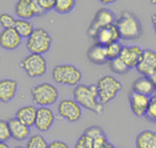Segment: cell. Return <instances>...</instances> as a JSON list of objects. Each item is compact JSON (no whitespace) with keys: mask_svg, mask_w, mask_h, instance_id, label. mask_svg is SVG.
Masks as SVG:
<instances>
[{"mask_svg":"<svg viewBox=\"0 0 156 148\" xmlns=\"http://www.w3.org/2000/svg\"><path fill=\"white\" fill-rule=\"evenodd\" d=\"M58 90L50 82H42L31 89V97L34 104L41 106H50L58 99Z\"/></svg>","mask_w":156,"mask_h":148,"instance_id":"8992f818","label":"cell"},{"mask_svg":"<svg viewBox=\"0 0 156 148\" xmlns=\"http://www.w3.org/2000/svg\"><path fill=\"white\" fill-rule=\"evenodd\" d=\"M22 38L15 28L2 29L0 34V46L2 49L12 51L18 49L22 44Z\"/></svg>","mask_w":156,"mask_h":148,"instance_id":"2e32d148","label":"cell"},{"mask_svg":"<svg viewBox=\"0 0 156 148\" xmlns=\"http://www.w3.org/2000/svg\"><path fill=\"white\" fill-rule=\"evenodd\" d=\"M144 50L145 49H143L138 45H126L123 48L120 57L124 61L129 69H136L144 54Z\"/></svg>","mask_w":156,"mask_h":148,"instance_id":"5bb4252c","label":"cell"},{"mask_svg":"<svg viewBox=\"0 0 156 148\" xmlns=\"http://www.w3.org/2000/svg\"><path fill=\"white\" fill-rule=\"evenodd\" d=\"M9 129H11L12 139L18 142L27 141L30 137V127L19 121L17 118H9L7 119Z\"/></svg>","mask_w":156,"mask_h":148,"instance_id":"e0dca14e","label":"cell"},{"mask_svg":"<svg viewBox=\"0 0 156 148\" xmlns=\"http://www.w3.org/2000/svg\"><path fill=\"white\" fill-rule=\"evenodd\" d=\"M26 148H48L49 143L41 134H34L26 141Z\"/></svg>","mask_w":156,"mask_h":148,"instance_id":"cb8c5ba5","label":"cell"},{"mask_svg":"<svg viewBox=\"0 0 156 148\" xmlns=\"http://www.w3.org/2000/svg\"><path fill=\"white\" fill-rule=\"evenodd\" d=\"M11 139L12 134L7 120H0V142L7 143V141Z\"/></svg>","mask_w":156,"mask_h":148,"instance_id":"f1b7e54d","label":"cell"},{"mask_svg":"<svg viewBox=\"0 0 156 148\" xmlns=\"http://www.w3.org/2000/svg\"><path fill=\"white\" fill-rule=\"evenodd\" d=\"M18 92V81L12 78L0 80V100L3 103L12 101Z\"/></svg>","mask_w":156,"mask_h":148,"instance_id":"ac0fdd59","label":"cell"},{"mask_svg":"<svg viewBox=\"0 0 156 148\" xmlns=\"http://www.w3.org/2000/svg\"><path fill=\"white\" fill-rule=\"evenodd\" d=\"M102 4H112L115 2V0H100Z\"/></svg>","mask_w":156,"mask_h":148,"instance_id":"74e56055","label":"cell"},{"mask_svg":"<svg viewBox=\"0 0 156 148\" xmlns=\"http://www.w3.org/2000/svg\"><path fill=\"white\" fill-rule=\"evenodd\" d=\"M75 5H76V1L75 0H56L54 11L57 14L66 15L71 13L74 9Z\"/></svg>","mask_w":156,"mask_h":148,"instance_id":"484cf974","label":"cell"},{"mask_svg":"<svg viewBox=\"0 0 156 148\" xmlns=\"http://www.w3.org/2000/svg\"><path fill=\"white\" fill-rule=\"evenodd\" d=\"M15 29L16 31L20 34V37L22 39H28L31 36L32 32L34 31V24L29 21V20H24V19H17L16 24H15Z\"/></svg>","mask_w":156,"mask_h":148,"instance_id":"603a6c76","label":"cell"},{"mask_svg":"<svg viewBox=\"0 0 156 148\" xmlns=\"http://www.w3.org/2000/svg\"><path fill=\"white\" fill-rule=\"evenodd\" d=\"M52 37L48 31L42 27L34 29L32 34L26 40V49L29 53L44 56L51 49Z\"/></svg>","mask_w":156,"mask_h":148,"instance_id":"5b68a950","label":"cell"},{"mask_svg":"<svg viewBox=\"0 0 156 148\" xmlns=\"http://www.w3.org/2000/svg\"><path fill=\"white\" fill-rule=\"evenodd\" d=\"M131 91L135 93H140L143 95H147V96H152L154 95V92L156 91V88L152 84L151 79L147 76H140L133 81Z\"/></svg>","mask_w":156,"mask_h":148,"instance_id":"44dd1931","label":"cell"},{"mask_svg":"<svg viewBox=\"0 0 156 148\" xmlns=\"http://www.w3.org/2000/svg\"><path fill=\"white\" fill-rule=\"evenodd\" d=\"M151 22H152V26H153V29H154V32L156 34V13L153 14V16L151 17Z\"/></svg>","mask_w":156,"mask_h":148,"instance_id":"d590c367","label":"cell"},{"mask_svg":"<svg viewBox=\"0 0 156 148\" xmlns=\"http://www.w3.org/2000/svg\"><path fill=\"white\" fill-rule=\"evenodd\" d=\"M84 134L87 135L89 137L92 138L93 140L97 139V138L101 137V136H105V132L103 130V128L99 125H92V126H89L87 128L84 129Z\"/></svg>","mask_w":156,"mask_h":148,"instance_id":"1f68e13d","label":"cell"},{"mask_svg":"<svg viewBox=\"0 0 156 148\" xmlns=\"http://www.w3.org/2000/svg\"><path fill=\"white\" fill-rule=\"evenodd\" d=\"M108 143H109V141H108L106 135H105V136H101V137L97 138V139H95V140H93L94 148H103L105 145H107Z\"/></svg>","mask_w":156,"mask_h":148,"instance_id":"836d02e7","label":"cell"},{"mask_svg":"<svg viewBox=\"0 0 156 148\" xmlns=\"http://www.w3.org/2000/svg\"><path fill=\"white\" fill-rule=\"evenodd\" d=\"M123 48H124V46H123V44L121 43L120 41L106 46V53H107L108 62L112 61V60L117 59V57H120Z\"/></svg>","mask_w":156,"mask_h":148,"instance_id":"4316f807","label":"cell"},{"mask_svg":"<svg viewBox=\"0 0 156 148\" xmlns=\"http://www.w3.org/2000/svg\"><path fill=\"white\" fill-rule=\"evenodd\" d=\"M14 148H26L25 146H21V145H17V146H15Z\"/></svg>","mask_w":156,"mask_h":148,"instance_id":"60d3db41","label":"cell"},{"mask_svg":"<svg viewBox=\"0 0 156 148\" xmlns=\"http://www.w3.org/2000/svg\"><path fill=\"white\" fill-rule=\"evenodd\" d=\"M146 118L150 121L156 122V94L152 95L150 97L149 106H148L147 113H146Z\"/></svg>","mask_w":156,"mask_h":148,"instance_id":"4dcf8cb0","label":"cell"},{"mask_svg":"<svg viewBox=\"0 0 156 148\" xmlns=\"http://www.w3.org/2000/svg\"><path fill=\"white\" fill-rule=\"evenodd\" d=\"M128 101H129L130 110L134 116L138 118L146 116L148 106H149L150 96L131 91L128 96Z\"/></svg>","mask_w":156,"mask_h":148,"instance_id":"4fadbf2b","label":"cell"},{"mask_svg":"<svg viewBox=\"0 0 156 148\" xmlns=\"http://www.w3.org/2000/svg\"><path fill=\"white\" fill-rule=\"evenodd\" d=\"M0 148H11L5 142H0Z\"/></svg>","mask_w":156,"mask_h":148,"instance_id":"f35d334b","label":"cell"},{"mask_svg":"<svg viewBox=\"0 0 156 148\" xmlns=\"http://www.w3.org/2000/svg\"><path fill=\"white\" fill-rule=\"evenodd\" d=\"M149 78L151 79V81H152V84L154 85L155 88H156V71H155L154 73H153L152 75H151V76L149 77Z\"/></svg>","mask_w":156,"mask_h":148,"instance_id":"8d00e7d4","label":"cell"},{"mask_svg":"<svg viewBox=\"0 0 156 148\" xmlns=\"http://www.w3.org/2000/svg\"><path fill=\"white\" fill-rule=\"evenodd\" d=\"M152 4H156V0H152V1H150Z\"/></svg>","mask_w":156,"mask_h":148,"instance_id":"b9f144b4","label":"cell"},{"mask_svg":"<svg viewBox=\"0 0 156 148\" xmlns=\"http://www.w3.org/2000/svg\"><path fill=\"white\" fill-rule=\"evenodd\" d=\"M15 14L18 19L30 20L34 17L44 16L45 12L37 0H18L15 5Z\"/></svg>","mask_w":156,"mask_h":148,"instance_id":"9c48e42d","label":"cell"},{"mask_svg":"<svg viewBox=\"0 0 156 148\" xmlns=\"http://www.w3.org/2000/svg\"><path fill=\"white\" fill-rule=\"evenodd\" d=\"M99 100L103 105L112 102L122 91L123 84L112 75H104L98 79L97 84Z\"/></svg>","mask_w":156,"mask_h":148,"instance_id":"277c9868","label":"cell"},{"mask_svg":"<svg viewBox=\"0 0 156 148\" xmlns=\"http://www.w3.org/2000/svg\"><path fill=\"white\" fill-rule=\"evenodd\" d=\"M73 148H94L93 139L87 135H85L84 132H82V135L77 139Z\"/></svg>","mask_w":156,"mask_h":148,"instance_id":"f546056e","label":"cell"},{"mask_svg":"<svg viewBox=\"0 0 156 148\" xmlns=\"http://www.w3.org/2000/svg\"><path fill=\"white\" fill-rule=\"evenodd\" d=\"M93 40L95 41V43L103 45V46L106 47L108 45L120 41L121 40L120 31L115 24L107 25V26L100 28L95 34V36L93 37Z\"/></svg>","mask_w":156,"mask_h":148,"instance_id":"8fae6325","label":"cell"},{"mask_svg":"<svg viewBox=\"0 0 156 148\" xmlns=\"http://www.w3.org/2000/svg\"><path fill=\"white\" fill-rule=\"evenodd\" d=\"M87 57L94 65H99V66L105 65L106 63H108L106 47L103 46V45L94 43L87 49Z\"/></svg>","mask_w":156,"mask_h":148,"instance_id":"d6986e66","label":"cell"},{"mask_svg":"<svg viewBox=\"0 0 156 148\" xmlns=\"http://www.w3.org/2000/svg\"><path fill=\"white\" fill-rule=\"evenodd\" d=\"M73 99L82 109L100 115L104 112V105L99 100L96 85L79 84L73 89Z\"/></svg>","mask_w":156,"mask_h":148,"instance_id":"6da1fadb","label":"cell"},{"mask_svg":"<svg viewBox=\"0 0 156 148\" xmlns=\"http://www.w3.org/2000/svg\"><path fill=\"white\" fill-rule=\"evenodd\" d=\"M16 21H17V19L11 14H7V13H2V14L0 15V25H1L2 29L15 28Z\"/></svg>","mask_w":156,"mask_h":148,"instance_id":"83f0119b","label":"cell"},{"mask_svg":"<svg viewBox=\"0 0 156 148\" xmlns=\"http://www.w3.org/2000/svg\"><path fill=\"white\" fill-rule=\"evenodd\" d=\"M20 68L30 78H37L46 74L48 70L47 60L41 54L29 53L20 62Z\"/></svg>","mask_w":156,"mask_h":148,"instance_id":"52a82bcc","label":"cell"},{"mask_svg":"<svg viewBox=\"0 0 156 148\" xmlns=\"http://www.w3.org/2000/svg\"><path fill=\"white\" fill-rule=\"evenodd\" d=\"M37 109L34 105H24L18 109V111L15 114V118L21 121L27 126L31 127L34 126L37 119Z\"/></svg>","mask_w":156,"mask_h":148,"instance_id":"ffe728a7","label":"cell"},{"mask_svg":"<svg viewBox=\"0 0 156 148\" xmlns=\"http://www.w3.org/2000/svg\"><path fill=\"white\" fill-rule=\"evenodd\" d=\"M118 17L115 16V12L107 7H101L96 12L94 18L92 19L90 23L87 27V36L93 39L95 34L100 28L110 24H115Z\"/></svg>","mask_w":156,"mask_h":148,"instance_id":"ba28073f","label":"cell"},{"mask_svg":"<svg viewBox=\"0 0 156 148\" xmlns=\"http://www.w3.org/2000/svg\"><path fill=\"white\" fill-rule=\"evenodd\" d=\"M48 148H70V147L66 142L60 141V140H54V141L49 143Z\"/></svg>","mask_w":156,"mask_h":148,"instance_id":"e575fe53","label":"cell"},{"mask_svg":"<svg viewBox=\"0 0 156 148\" xmlns=\"http://www.w3.org/2000/svg\"><path fill=\"white\" fill-rule=\"evenodd\" d=\"M108 66H109V69L112 70L114 73L119 74V75L127 74L130 70L121 57H117V59L109 61L108 62Z\"/></svg>","mask_w":156,"mask_h":148,"instance_id":"d4e9b609","label":"cell"},{"mask_svg":"<svg viewBox=\"0 0 156 148\" xmlns=\"http://www.w3.org/2000/svg\"><path fill=\"white\" fill-rule=\"evenodd\" d=\"M137 72L142 76L150 77L156 71V51L152 49H145L143 57L136 67Z\"/></svg>","mask_w":156,"mask_h":148,"instance_id":"9a60e30c","label":"cell"},{"mask_svg":"<svg viewBox=\"0 0 156 148\" xmlns=\"http://www.w3.org/2000/svg\"><path fill=\"white\" fill-rule=\"evenodd\" d=\"M136 148H156V132L153 129H144L135 138Z\"/></svg>","mask_w":156,"mask_h":148,"instance_id":"7402d4cb","label":"cell"},{"mask_svg":"<svg viewBox=\"0 0 156 148\" xmlns=\"http://www.w3.org/2000/svg\"><path fill=\"white\" fill-rule=\"evenodd\" d=\"M115 24L119 29L122 40L132 41L142 36L143 27L140 19L129 11H123L121 13V15L115 20Z\"/></svg>","mask_w":156,"mask_h":148,"instance_id":"7a4b0ae2","label":"cell"},{"mask_svg":"<svg viewBox=\"0 0 156 148\" xmlns=\"http://www.w3.org/2000/svg\"><path fill=\"white\" fill-rule=\"evenodd\" d=\"M52 78L59 85L76 87L82 79V72L73 64H59L52 70Z\"/></svg>","mask_w":156,"mask_h":148,"instance_id":"3957f363","label":"cell"},{"mask_svg":"<svg viewBox=\"0 0 156 148\" xmlns=\"http://www.w3.org/2000/svg\"><path fill=\"white\" fill-rule=\"evenodd\" d=\"M55 117L54 112L49 106H41L37 107V119L36 123H34V127L41 132H46L51 129L55 123Z\"/></svg>","mask_w":156,"mask_h":148,"instance_id":"7c38bea8","label":"cell"},{"mask_svg":"<svg viewBox=\"0 0 156 148\" xmlns=\"http://www.w3.org/2000/svg\"><path fill=\"white\" fill-rule=\"evenodd\" d=\"M57 114L69 123H75L82 117V107L74 99H64L57 105Z\"/></svg>","mask_w":156,"mask_h":148,"instance_id":"30bf717a","label":"cell"},{"mask_svg":"<svg viewBox=\"0 0 156 148\" xmlns=\"http://www.w3.org/2000/svg\"><path fill=\"white\" fill-rule=\"evenodd\" d=\"M103 148H115V146L114 144H112V143H110V142H109L107 145H105V146L103 147Z\"/></svg>","mask_w":156,"mask_h":148,"instance_id":"ab89813d","label":"cell"},{"mask_svg":"<svg viewBox=\"0 0 156 148\" xmlns=\"http://www.w3.org/2000/svg\"><path fill=\"white\" fill-rule=\"evenodd\" d=\"M37 2H39V4L41 5L42 9H44V12L47 13L54 9L56 0H37Z\"/></svg>","mask_w":156,"mask_h":148,"instance_id":"d6a6232c","label":"cell"}]
</instances>
